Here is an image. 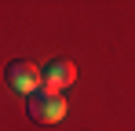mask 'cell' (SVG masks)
<instances>
[{
  "label": "cell",
  "instance_id": "1",
  "mask_svg": "<svg viewBox=\"0 0 135 131\" xmlns=\"http://www.w3.org/2000/svg\"><path fill=\"white\" fill-rule=\"evenodd\" d=\"M26 113L33 124H62L66 117V98L51 87H37L29 98H26Z\"/></svg>",
  "mask_w": 135,
  "mask_h": 131
},
{
  "label": "cell",
  "instance_id": "2",
  "mask_svg": "<svg viewBox=\"0 0 135 131\" xmlns=\"http://www.w3.org/2000/svg\"><path fill=\"white\" fill-rule=\"evenodd\" d=\"M4 80H7V87L15 95H26L29 98L40 87V69L33 62H26V58H15V62H7V69H4Z\"/></svg>",
  "mask_w": 135,
  "mask_h": 131
},
{
  "label": "cell",
  "instance_id": "3",
  "mask_svg": "<svg viewBox=\"0 0 135 131\" xmlns=\"http://www.w3.org/2000/svg\"><path fill=\"white\" fill-rule=\"evenodd\" d=\"M73 80H77V66L69 58H47L44 69H40V84L51 87V91H66Z\"/></svg>",
  "mask_w": 135,
  "mask_h": 131
}]
</instances>
